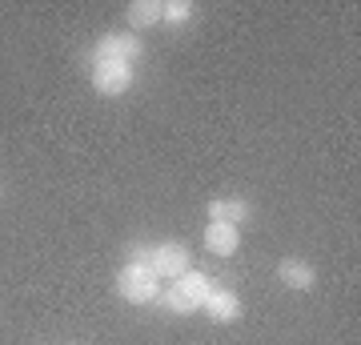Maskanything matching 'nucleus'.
<instances>
[{
	"mask_svg": "<svg viewBox=\"0 0 361 345\" xmlns=\"http://www.w3.org/2000/svg\"><path fill=\"white\" fill-rule=\"evenodd\" d=\"M92 89L101 97H121L133 89V64L125 61H97L92 64Z\"/></svg>",
	"mask_w": 361,
	"mask_h": 345,
	"instance_id": "obj_2",
	"label": "nucleus"
},
{
	"mask_svg": "<svg viewBox=\"0 0 361 345\" xmlns=\"http://www.w3.org/2000/svg\"><path fill=\"white\" fill-rule=\"evenodd\" d=\"M149 265H153L157 277H169V282H177L185 269H193V257L180 241H165V245H153V257H149Z\"/></svg>",
	"mask_w": 361,
	"mask_h": 345,
	"instance_id": "obj_3",
	"label": "nucleus"
},
{
	"mask_svg": "<svg viewBox=\"0 0 361 345\" xmlns=\"http://www.w3.org/2000/svg\"><path fill=\"white\" fill-rule=\"evenodd\" d=\"M0 197H4V185H0Z\"/></svg>",
	"mask_w": 361,
	"mask_h": 345,
	"instance_id": "obj_13",
	"label": "nucleus"
},
{
	"mask_svg": "<svg viewBox=\"0 0 361 345\" xmlns=\"http://www.w3.org/2000/svg\"><path fill=\"white\" fill-rule=\"evenodd\" d=\"M92 56H97V61L133 64V56H141V37H137V32H109V37H101V44H97Z\"/></svg>",
	"mask_w": 361,
	"mask_h": 345,
	"instance_id": "obj_4",
	"label": "nucleus"
},
{
	"mask_svg": "<svg viewBox=\"0 0 361 345\" xmlns=\"http://www.w3.org/2000/svg\"><path fill=\"white\" fill-rule=\"evenodd\" d=\"M189 16H193V4H189V0H165V4H161V20H165V25H185Z\"/></svg>",
	"mask_w": 361,
	"mask_h": 345,
	"instance_id": "obj_11",
	"label": "nucleus"
},
{
	"mask_svg": "<svg viewBox=\"0 0 361 345\" xmlns=\"http://www.w3.org/2000/svg\"><path fill=\"white\" fill-rule=\"evenodd\" d=\"M201 309H205L209 321H217V325H233V321L241 317V297L233 293V289H221V285H213V293L201 301Z\"/></svg>",
	"mask_w": 361,
	"mask_h": 345,
	"instance_id": "obj_5",
	"label": "nucleus"
},
{
	"mask_svg": "<svg viewBox=\"0 0 361 345\" xmlns=\"http://www.w3.org/2000/svg\"><path fill=\"white\" fill-rule=\"evenodd\" d=\"M277 277H281L289 289H313L317 269H313L310 261H301V257H285L281 265H277Z\"/></svg>",
	"mask_w": 361,
	"mask_h": 345,
	"instance_id": "obj_7",
	"label": "nucleus"
},
{
	"mask_svg": "<svg viewBox=\"0 0 361 345\" xmlns=\"http://www.w3.org/2000/svg\"><path fill=\"white\" fill-rule=\"evenodd\" d=\"M180 289V293L189 297V301H193L197 309H201V301H205L209 293H213V277H205V273H201V269H185V273H180L177 282H173Z\"/></svg>",
	"mask_w": 361,
	"mask_h": 345,
	"instance_id": "obj_9",
	"label": "nucleus"
},
{
	"mask_svg": "<svg viewBox=\"0 0 361 345\" xmlns=\"http://www.w3.org/2000/svg\"><path fill=\"white\" fill-rule=\"evenodd\" d=\"M161 305L169 309V313H197V305L189 301V297L180 293L177 285H169V289H161Z\"/></svg>",
	"mask_w": 361,
	"mask_h": 345,
	"instance_id": "obj_12",
	"label": "nucleus"
},
{
	"mask_svg": "<svg viewBox=\"0 0 361 345\" xmlns=\"http://www.w3.org/2000/svg\"><path fill=\"white\" fill-rule=\"evenodd\" d=\"M116 293L125 297L129 305H153L161 297V277L153 273V265L129 261V265L116 273Z\"/></svg>",
	"mask_w": 361,
	"mask_h": 345,
	"instance_id": "obj_1",
	"label": "nucleus"
},
{
	"mask_svg": "<svg viewBox=\"0 0 361 345\" xmlns=\"http://www.w3.org/2000/svg\"><path fill=\"white\" fill-rule=\"evenodd\" d=\"M129 25L133 28L161 25V4H157V0H133V4H129Z\"/></svg>",
	"mask_w": 361,
	"mask_h": 345,
	"instance_id": "obj_10",
	"label": "nucleus"
},
{
	"mask_svg": "<svg viewBox=\"0 0 361 345\" xmlns=\"http://www.w3.org/2000/svg\"><path fill=\"white\" fill-rule=\"evenodd\" d=\"M205 249L217 257H233L241 249V229L229 225V221H209L205 225Z\"/></svg>",
	"mask_w": 361,
	"mask_h": 345,
	"instance_id": "obj_6",
	"label": "nucleus"
},
{
	"mask_svg": "<svg viewBox=\"0 0 361 345\" xmlns=\"http://www.w3.org/2000/svg\"><path fill=\"white\" fill-rule=\"evenodd\" d=\"M205 213L213 221H229V225H237V221L253 217V205H249L245 197H213Z\"/></svg>",
	"mask_w": 361,
	"mask_h": 345,
	"instance_id": "obj_8",
	"label": "nucleus"
}]
</instances>
